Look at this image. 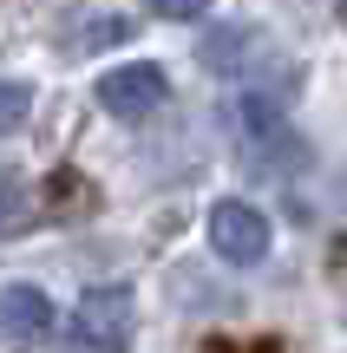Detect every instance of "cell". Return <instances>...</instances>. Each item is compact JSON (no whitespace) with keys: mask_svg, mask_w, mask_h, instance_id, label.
<instances>
[{"mask_svg":"<svg viewBox=\"0 0 347 353\" xmlns=\"http://www.w3.org/2000/svg\"><path fill=\"white\" fill-rule=\"evenodd\" d=\"M131 288H92L72 307V353H125L131 347Z\"/></svg>","mask_w":347,"mask_h":353,"instance_id":"6da1fadb","label":"cell"},{"mask_svg":"<svg viewBox=\"0 0 347 353\" xmlns=\"http://www.w3.org/2000/svg\"><path fill=\"white\" fill-rule=\"evenodd\" d=\"M210 249H217L223 262H236V268L262 262V255H269V216H262L256 203H243V196H223L217 210H210Z\"/></svg>","mask_w":347,"mask_h":353,"instance_id":"7a4b0ae2","label":"cell"},{"mask_svg":"<svg viewBox=\"0 0 347 353\" xmlns=\"http://www.w3.org/2000/svg\"><path fill=\"white\" fill-rule=\"evenodd\" d=\"M164 92H170V79H164V65H151V59L118 65V72L99 79V105L112 118H151L157 105H164Z\"/></svg>","mask_w":347,"mask_h":353,"instance_id":"3957f363","label":"cell"},{"mask_svg":"<svg viewBox=\"0 0 347 353\" xmlns=\"http://www.w3.org/2000/svg\"><path fill=\"white\" fill-rule=\"evenodd\" d=\"M52 301L46 288H33V281H13V288H0V347L26 353V347H46L52 334Z\"/></svg>","mask_w":347,"mask_h":353,"instance_id":"277c9868","label":"cell"},{"mask_svg":"<svg viewBox=\"0 0 347 353\" xmlns=\"http://www.w3.org/2000/svg\"><path fill=\"white\" fill-rule=\"evenodd\" d=\"M26 203H33V196H26L20 170L0 164V229H20V223H26Z\"/></svg>","mask_w":347,"mask_h":353,"instance_id":"5b68a950","label":"cell"},{"mask_svg":"<svg viewBox=\"0 0 347 353\" xmlns=\"http://www.w3.org/2000/svg\"><path fill=\"white\" fill-rule=\"evenodd\" d=\"M26 112H33V92H26L20 79H0V138H7V131H20Z\"/></svg>","mask_w":347,"mask_h":353,"instance_id":"8992f818","label":"cell"},{"mask_svg":"<svg viewBox=\"0 0 347 353\" xmlns=\"http://www.w3.org/2000/svg\"><path fill=\"white\" fill-rule=\"evenodd\" d=\"M118 39H131V20H118V13L86 20V46H118Z\"/></svg>","mask_w":347,"mask_h":353,"instance_id":"52a82bcc","label":"cell"},{"mask_svg":"<svg viewBox=\"0 0 347 353\" xmlns=\"http://www.w3.org/2000/svg\"><path fill=\"white\" fill-rule=\"evenodd\" d=\"M144 7H151L157 20H197V13H204L210 0H144Z\"/></svg>","mask_w":347,"mask_h":353,"instance_id":"ba28073f","label":"cell"},{"mask_svg":"<svg viewBox=\"0 0 347 353\" xmlns=\"http://www.w3.org/2000/svg\"><path fill=\"white\" fill-rule=\"evenodd\" d=\"M204 353H282V347H236V341H210Z\"/></svg>","mask_w":347,"mask_h":353,"instance_id":"9c48e42d","label":"cell"},{"mask_svg":"<svg viewBox=\"0 0 347 353\" xmlns=\"http://www.w3.org/2000/svg\"><path fill=\"white\" fill-rule=\"evenodd\" d=\"M335 13H341V20H347V0H335Z\"/></svg>","mask_w":347,"mask_h":353,"instance_id":"30bf717a","label":"cell"}]
</instances>
